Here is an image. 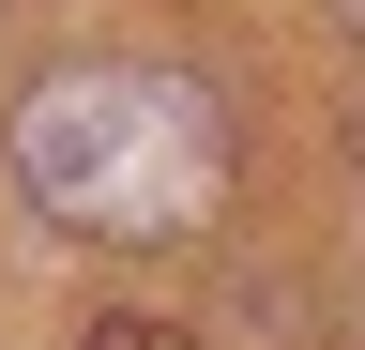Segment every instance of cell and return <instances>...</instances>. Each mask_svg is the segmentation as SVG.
Listing matches in <instances>:
<instances>
[{
	"instance_id": "obj_1",
	"label": "cell",
	"mask_w": 365,
	"mask_h": 350,
	"mask_svg": "<svg viewBox=\"0 0 365 350\" xmlns=\"http://www.w3.org/2000/svg\"><path fill=\"white\" fill-rule=\"evenodd\" d=\"M16 183L61 244H213L244 138H228L213 76L91 46V61H46L16 92Z\"/></svg>"
},
{
	"instance_id": "obj_3",
	"label": "cell",
	"mask_w": 365,
	"mask_h": 350,
	"mask_svg": "<svg viewBox=\"0 0 365 350\" xmlns=\"http://www.w3.org/2000/svg\"><path fill=\"white\" fill-rule=\"evenodd\" d=\"M335 31H350V46H365V0H335Z\"/></svg>"
},
{
	"instance_id": "obj_4",
	"label": "cell",
	"mask_w": 365,
	"mask_h": 350,
	"mask_svg": "<svg viewBox=\"0 0 365 350\" xmlns=\"http://www.w3.org/2000/svg\"><path fill=\"white\" fill-rule=\"evenodd\" d=\"M350 168H365V122H350Z\"/></svg>"
},
{
	"instance_id": "obj_2",
	"label": "cell",
	"mask_w": 365,
	"mask_h": 350,
	"mask_svg": "<svg viewBox=\"0 0 365 350\" xmlns=\"http://www.w3.org/2000/svg\"><path fill=\"white\" fill-rule=\"evenodd\" d=\"M76 350H198V335H182V320H137V304H107V320H91Z\"/></svg>"
}]
</instances>
